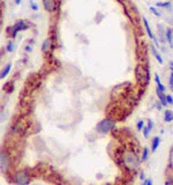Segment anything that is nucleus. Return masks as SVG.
Here are the masks:
<instances>
[{
	"mask_svg": "<svg viewBox=\"0 0 173 185\" xmlns=\"http://www.w3.org/2000/svg\"><path fill=\"white\" fill-rule=\"evenodd\" d=\"M151 51H152V53H153V56H155V58H156V60H157L159 64H163V58H162V56L159 55V52L157 51V49H156V45H152V46H151Z\"/></svg>",
	"mask_w": 173,
	"mask_h": 185,
	"instance_id": "10",
	"label": "nucleus"
},
{
	"mask_svg": "<svg viewBox=\"0 0 173 185\" xmlns=\"http://www.w3.org/2000/svg\"><path fill=\"white\" fill-rule=\"evenodd\" d=\"M147 185H152V182L150 179H147Z\"/></svg>",
	"mask_w": 173,
	"mask_h": 185,
	"instance_id": "29",
	"label": "nucleus"
},
{
	"mask_svg": "<svg viewBox=\"0 0 173 185\" xmlns=\"http://www.w3.org/2000/svg\"><path fill=\"white\" fill-rule=\"evenodd\" d=\"M155 81H156V83H157V87L159 88L162 91H165V86L162 83V81H161V79H159V75L158 74H155Z\"/></svg>",
	"mask_w": 173,
	"mask_h": 185,
	"instance_id": "14",
	"label": "nucleus"
},
{
	"mask_svg": "<svg viewBox=\"0 0 173 185\" xmlns=\"http://www.w3.org/2000/svg\"><path fill=\"white\" fill-rule=\"evenodd\" d=\"M15 183L17 185H28L30 183V176L25 170L19 171L15 176Z\"/></svg>",
	"mask_w": 173,
	"mask_h": 185,
	"instance_id": "4",
	"label": "nucleus"
},
{
	"mask_svg": "<svg viewBox=\"0 0 173 185\" xmlns=\"http://www.w3.org/2000/svg\"><path fill=\"white\" fill-rule=\"evenodd\" d=\"M30 6H31V8H33V11H35V12H37L38 11V5L35 2V1H30Z\"/></svg>",
	"mask_w": 173,
	"mask_h": 185,
	"instance_id": "21",
	"label": "nucleus"
},
{
	"mask_svg": "<svg viewBox=\"0 0 173 185\" xmlns=\"http://www.w3.org/2000/svg\"><path fill=\"white\" fill-rule=\"evenodd\" d=\"M25 51H28V52H30V51H31V48H30V45H27V48H25Z\"/></svg>",
	"mask_w": 173,
	"mask_h": 185,
	"instance_id": "28",
	"label": "nucleus"
},
{
	"mask_svg": "<svg viewBox=\"0 0 173 185\" xmlns=\"http://www.w3.org/2000/svg\"><path fill=\"white\" fill-rule=\"evenodd\" d=\"M170 65H171V67H173V61H171V63H170Z\"/></svg>",
	"mask_w": 173,
	"mask_h": 185,
	"instance_id": "32",
	"label": "nucleus"
},
{
	"mask_svg": "<svg viewBox=\"0 0 173 185\" xmlns=\"http://www.w3.org/2000/svg\"><path fill=\"white\" fill-rule=\"evenodd\" d=\"M28 28H29V24L25 21H23V20H20V21H17L14 24V29H15L16 33L22 31V30H25V29H28Z\"/></svg>",
	"mask_w": 173,
	"mask_h": 185,
	"instance_id": "6",
	"label": "nucleus"
},
{
	"mask_svg": "<svg viewBox=\"0 0 173 185\" xmlns=\"http://www.w3.org/2000/svg\"><path fill=\"white\" fill-rule=\"evenodd\" d=\"M143 24H144V28H145V30H147L148 36H149L152 41L155 42V45H156V46H158V43H157V41H156V37H155V35H153V33H152L151 28H150V26H149V23H148V21H147V19H145V18H143Z\"/></svg>",
	"mask_w": 173,
	"mask_h": 185,
	"instance_id": "5",
	"label": "nucleus"
},
{
	"mask_svg": "<svg viewBox=\"0 0 173 185\" xmlns=\"http://www.w3.org/2000/svg\"><path fill=\"white\" fill-rule=\"evenodd\" d=\"M21 1L22 0H15V4H16V5H20V4H21Z\"/></svg>",
	"mask_w": 173,
	"mask_h": 185,
	"instance_id": "30",
	"label": "nucleus"
},
{
	"mask_svg": "<svg viewBox=\"0 0 173 185\" xmlns=\"http://www.w3.org/2000/svg\"><path fill=\"white\" fill-rule=\"evenodd\" d=\"M147 127H148L150 131L152 130V127H153V123H152V120H150V119L148 120V126H147Z\"/></svg>",
	"mask_w": 173,
	"mask_h": 185,
	"instance_id": "27",
	"label": "nucleus"
},
{
	"mask_svg": "<svg viewBox=\"0 0 173 185\" xmlns=\"http://www.w3.org/2000/svg\"><path fill=\"white\" fill-rule=\"evenodd\" d=\"M166 39H167V42L171 44V45H173V34L171 28H169L166 30Z\"/></svg>",
	"mask_w": 173,
	"mask_h": 185,
	"instance_id": "16",
	"label": "nucleus"
},
{
	"mask_svg": "<svg viewBox=\"0 0 173 185\" xmlns=\"http://www.w3.org/2000/svg\"><path fill=\"white\" fill-rule=\"evenodd\" d=\"M11 68H12V64H7L6 65V67L2 69V72H1V75H0V78L1 79H4L5 76H7L8 75V73H9V71H11Z\"/></svg>",
	"mask_w": 173,
	"mask_h": 185,
	"instance_id": "15",
	"label": "nucleus"
},
{
	"mask_svg": "<svg viewBox=\"0 0 173 185\" xmlns=\"http://www.w3.org/2000/svg\"><path fill=\"white\" fill-rule=\"evenodd\" d=\"M124 161H125V164L127 165V168H129V169H137V167L140 164V161H139L136 154H134L133 152L126 153Z\"/></svg>",
	"mask_w": 173,
	"mask_h": 185,
	"instance_id": "3",
	"label": "nucleus"
},
{
	"mask_svg": "<svg viewBox=\"0 0 173 185\" xmlns=\"http://www.w3.org/2000/svg\"><path fill=\"white\" fill-rule=\"evenodd\" d=\"M156 93H157V96L159 98V101H161V103H162V105H167V101H166V96L164 95V91H162L159 88L157 87L156 88Z\"/></svg>",
	"mask_w": 173,
	"mask_h": 185,
	"instance_id": "8",
	"label": "nucleus"
},
{
	"mask_svg": "<svg viewBox=\"0 0 173 185\" xmlns=\"http://www.w3.org/2000/svg\"><path fill=\"white\" fill-rule=\"evenodd\" d=\"M135 74H136V80L141 85H148L150 80V72L149 67L147 65L139 64L135 68Z\"/></svg>",
	"mask_w": 173,
	"mask_h": 185,
	"instance_id": "1",
	"label": "nucleus"
},
{
	"mask_svg": "<svg viewBox=\"0 0 173 185\" xmlns=\"http://www.w3.org/2000/svg\"><path fill=\"white\" fill-rule=\"evenodd\" d=\"M43 6L45 11L54 12L55 11V0H43Z\"/></svg>",
	"mask_w": 173,
	"mask_h": 185,
	"instance_id": "7",
	"label": "nucleus"
},
{
	"mask_svg": "<svg viewBox=\"0 0 173 185\" xmlns=\"http://www.w3.org/2000/svg\"><path fill=\"white\" fill-rule=\"evenodd\" d=\"M170 165H171V168L173 169V148L171 149V152H170Z\"/></svg>",
	"mask_w": 173,
	"mask_h": 185,
	"instance_id": "25",
	"label": "nucleus"
},
{
	"mask_svg": "<svg viewBox=\"0 0 173 185\" xmlns=\"http://www.w3.org/2000/svg\"><path fill=\"white\" fill-rule=\"evenodd\" d=\"M51 45H52V41L51 38H46L42 44V51L43 52H47L50 49H51Z\"/></svg>",
	"mask_w": 173,
	"mask_h": 185,
	"instance_id": "9",
	"label": "nucleus"
},
{
	"mask_svg": "<svg viewBox=\"0 0 173 185\" xmlns=\"http://www.w3.org/2000/svg\"><path fill=\"white\" fill-rule=\"evenodd\" d=\"M8 165V157L5 153H1V169H6Z\"/></svg>",
	"mask_w": 173,
	"mask_h": 185,
	"instance_id": "12",
	"label": "nucleus"
},
{
	"mask_svg": "<svg viewBox=\"0 0 173 185\" xmlns=\"http://www.w3.org/2000/svg\"><path fill=\"white\" fill-rule=\"evenodd\" d=\"M170 87H171V89H172L173 91V67L172 69H171V76H170Z\"/></svg>",
	"mask_w": 173,
	"mask_h": 185,
	"instance_id": "24",
	"label": "nucleus"
},
{
	"mask_svg": "<svg viewBox=\"0 0 173 185\" xmlns=\"http://www.w3.org/2000/svg\"><path fill=\"white\" fill-rule=\"evenodd\" d=\"M140 178H141V179H143V178H144V174H143V173H142V174H141Z\"/></svg>",
	"mask_w": 173,
	"mask_h": 185,
	"instance_id": "31",
	"label": "nucleus"
},
{
	"mask_svg": "<svg viewBox=\"0 0 173 185\" xmlns=\"http://www.w3.org/2000/svg\"><path fill=\"white\" fill-rule=\"evenodd\" d=\"M159 143H161V138H159V137H155V138L152 139V143H151V151H152V153L157 151V148H158Z\"/></svg>",
	"mask_w": 173,
	"mask_h": 185,
	"instance_id": "11",
	"label": "nucleus"
},
{
	"mask_svg": "<svg viewBox=\"0 0 173 185\" xmlns=\"http://www.w3.org/2000/svg\"><path fill=\"white\" fill-rule=\"evenodd\" d=\"M164 120L166 123H170L173 120V112L171 110H165V115H164Z\"/></svg>",
	"mask_w": 173,
	"mask_h": 185,
	"instance_id": "13",
	"label": "nucleus"
},
{
	"mask_svg": "<svg viewBox=\"0 0 173 185\" xmlns=\"http://www.w3.org/2000/svg\"><path fill=\"white\" fill-rule=\"evenodd\" d=\"M136 126H137V131L142 130V129L144 127V123H143V120H140V121L137 123V125H136Z\"/></svg>",
	"mask_w": 173,
	"mask_h": 185,
	"instance_id": "23",
	"label": "nucleus"
},
{
	"mask_svg": "<svg viewBox=\"0 0 173 185\" xmlns=\"http://www.w3.org/2000/svg\"><path fill=\"white\" fill-rule=\"evenodd\" d=\"M166 101H167V104H172L173 105V97L171 95H167L166 96Z\"/></svg>",
	"mask_w": 173,
	"mask_h": 185,
	"instance_id": "26",
	"label": "nucleus"
},
{
	"mask_svg": "<svg viewBox=\"0 0 173 185\" xmlns=\"http://www.w3.org/2000/svg\"><path fill=\"white\" fill-rule=\"evenodd\" d=\"M114 126H116V120L105 118V119L100 120L98 123L96 129H97V132H99V133H108V131H111Z\"/></svg>",
	"mask_w": 173,
	"mask_h": 185,
	"instance_id": "2",
	"label": "nucleus"
},
{
	"mask_svg": "<svg viewBox=\"0 0 173 185\" xmlns=\"http://www.w3.org/2000/svg\"><path fill=\"white\" fill-rule=\"evenodd\" d=\"M149 10H150V12H151V13H153V14H155L156 16H158V18L161 16V13L157 11V8H156V7H152V6H151V7L149 8Z\"/></svg>",
	"mask_w": 173,
	"mask_h": 185,
	"instance_id": "20",
	"label": "nucleus"
},
{
	"mask_svg": "<svg viewBox=\"0 0 173 185\" xmlns=\"http://www.w3.org/2000/svg\"><path fill=\"white\" fill-rule=\"evenodd\" d=\"M143 185H147V181H145V182H144V183H143Z\"/></svg>",
	"mask_w": 173,
	"mask_h": 185,
	"instance_id": "33",
	"label": "nucleus"
},
{
	"mask_svg": "<svg viewBox=\"0 0 173 185\" xmlns=\"http://www.w3.org/2000/svg\"><path fill=\"white\" fill-rule=\"evenodd\" d=\"M156 6L157 7H170L171 6V2L170 1L169 2H157Z\"/></svg>",
	"mask_w": 173,
	"mask_h": 185,
	"instance_id": "19",
	"label": "nucleus"
},
{
	"mask_svg": "<svg viewBox=\"0 0 173 185\" xmlns=\"http://www.w3.org/2000/svg\"><path fill=\"white\" fill-rule=\"evenodd\" d=\"M14 49H15V44L13 43V42H9V43L7 44V46H6L7 52H14Z\"/></svg>",
	"mask_w": 173,
	"mask_h": 185,
	"instance_id": "18",
	"label": "nucleus"
},
{
	"mask_svg": "<svg viewBox=\"0 0 173 185\" xmlns=\"http://www.w3.org/2000/svg\"><path fill=\"white\" fill-rule=\"evenodd\" d=\"M149 133H150V130L148 127H143V134H144V138H148L149 137Z\"/></svg>",
	"mask_w": 173,
	"mask_h": 185,
	"instance_id": "22",
	"label": "nucleus"
},
{
	"mask_svg": "<svg viewBox=\"0 0 173 185\" xmlns=\"http://www.w3.org/2000/svg\"><path fill=\"white\" fill-rule=\"evenodd\" d=\"M148 155H149V149L145 147V148H143V153H142V161L143 162H145L147 160H148Z\"/></svg>",
	"mask_w": 173,
	"mask_h": 185,
	"instance_id": "17",
	"label": "nucleus"
}]
</instances>
